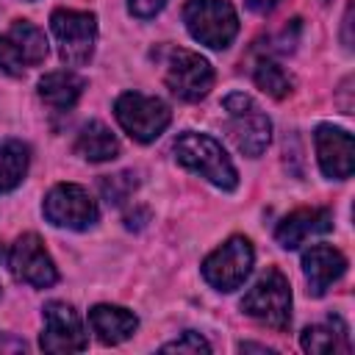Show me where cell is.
Listing matches in <instances>:
<instances>
[{"instance_id":"obj_20","label":"cell","mask_w":355,"mask_h":355,"mask_svg":"<svg viewBox=\"0 0 355 355\" xmlns=\"http://www.w3.org/2000/svg\"><path fill=\"white\" fill-rule=\"evenodd\" d=\"M300 347L311 355H330V352H349V341L344 327L333 324H311L300 333Z\"/></svg>"},{"instance_id":"obj_23","label":"cell","mask_w":355,"mask_h":355,"mask_svg":"<svg viewBox=\"0 0 355 355\" xmlns=\"http://www.w3.org/2000/svg\"><path fill=\"white\" fill-rule=\"evenodd\" d=\"M161 352H191V355H197V352H211V344H208L200 333L186 330V333H180L175 341L164 344Z\"/></svg>"},{"instance_id":"obj_27","label":"cell","mask_w":355,"mask_h":355,"mask_svg":"<svg viewBox=\"0 0 355 355\" xmlns=\"http://www.w3.org/2000/svg\"><path fill=\"white\" fill-rule=\"evenodd\" d=\"M244 3H247V8L255 11V14H269L280 0H244Z\"/></svg>"},{"instance_id":"obj_29","label":"cell","mask_w":355,"mask_h":355,"mask_svg":"<svg viewBox=\"0 0 355 355\" xmlns=\"http://www.w3.org/2000/svg\"><path fill=\"white\" fill-rule=\"evenodd\" d=\"M28 3H33V0H28Z\"/></svg>"},{"instance_id":"obj_8","label":"cell","mask_w":355,"mask_h":355,"mask_svg":"<svg viewBox=\"0 0 355 355\" xmlns=\"http://www.w3.org/2000/svg\"><path fill=\"white\" fill-rule=\"evenodd\" d=\"M42 214L50 225L67 230H89L100 219V208L92 194L78 183H55L42 202Z\"/></svg>"},{"instance_id":"obj_4","label":"cell","mask_w":355,"mask_h":355,"mask_svg":"<svg viewBox=\"0 0 355 355\" xmlns=\"http://www.w3.org/2000/svg\"><path fill=\"white\" fill-rule=\"evenodd\" d=\"M183 22L194 42L225 50L239 33V14L227 0H186Z\"/></svg>"},{"instance_id":"obj_19","label":"cell","mask_w":355,"mask_h":355,"mask_svg":"<svg viewBox=\"0 0 355 355\" xmlns=\"http://www.w3.org/2000/svg\"><path fill=\"white\" fill-rule=\"evenodd\" d=\"M28 164H31V150L28 144L8 139L0 141V194L14 191L25 175H28Z\"/></svg>"},{"instance_id":"obj_5","label":"cell","mask_w":355,"mask_h":355,"mask_svg":"<svg viewBox=\"0 0 355 355\" xmlns=\"http://www.w3.org/2000/svg\"><path fill=\"white\" fill-rule=\"evenodd\" d=\"M114 116L119 128L139 144L155 141L172 122V111L161 97H150L141 92H125L114 103Z\"/></svg>"},{"instance_id":"obj_22","label":"cell","mask_w":355,"mask_h":355,"mask_svg":"<svg viewBox=\"0 0 355 355\" xmlns=\"http://www.w3.org/2000/svg\"><path fill=\"white\" fill-rule=\"evenodd\" d=\"M136 186H139L136 172H116V175H105V178L100 180V191H103V197H105L111 205H122V202L133 194Z\"/></svg>"},{"instance_id":"obj_17","label":"cell","mask_w":355,"mask_h":355,"mask_svg":"<svg viewBox=\"0 0 355 355\" xmlns=\"http://www.w3.org/2000/svg\"><path fill=\"white\" fill-rule=\"evenodd\" d=\"M75 153L92 164H103V161H114L119 155V141L116 136L97 119L86 122L80 130H78V139H75Z\"/></svg>"},{"instance_id":"obj_24","label":"cell","mask_w":355,"mask_h":355,"mask_svg":"<svg viewBox=\"0 0 355 355\" xmlns=\"http://www.w3.org/2000/svg\"><path fill=\"white\" fill-rule=\"evenodd\" d=\"M0 69H6L8 75L22 72V61H19V55L11 44V39H6V36H0Z\"/></svg>"},{"instance_id":"obj_7","label":"cell","mask_w":355,"mask_h":355,"mask_svg":"<svg viewBox=\"0 0 355 355\" xmlns=\"http://www.w3.org/2000/svg\"><path fill=\"white\" fill-rule=\"evenodd\" d=\"M50 31L58 44V55L67 67H83L97 44V17L92 11L55 8L50 14Z\"/></svg>"},{"instance_id":"obj_11","label":"cell","mask_w":355,"mask_h":355,"mask_svg":"<svg viewBox=\"0 0 355 355\" xmlns=\"http://www.w3.org/2000/svg\"><path fill=\"white\" fill-rule=\"evenodd\" d=\"M44 330L39 338V347L44 352H83L89 347L80 313L69 302H47L44 305Z\"/></svg>"},{"instance_id":"obj_28","label":"cell","mask_w":355,"mask_h":355,"mask_svg":"<svg viewBox=\"0 0 355 355\" xmlns=\"http://www.w3.org/2000/svg\"><path fill=\"white\" fill-rule=\"evenodd\" d=\"M239 349H241V352H266V355H269V352H275L272 347H263V344H250V341H241V344H239Z\"/></svg>"},{"instance_id":"obj_26","label":"cell","mask_w":355,"mask_h":355,"mask_svg":"<svg viewBox=\"0 0 355 355\" xmlns=\"http://www.w3.org/2000/svg\"><path fill=\"white\" fill-rule=\"evenodd\" d=\"M0 352H28V344L22 338H17L14 333H0Z\"/></svg>"},{"instance_id":"obj_6","label":"cell","mask_w":355,"mask_h":355,"mask_svg":"<svg viewBox=\"0 0 355 355\" xmlns=\"http://www.w3.org/2000/svg\"><path fill=\"white\" fill-rule=\"evenodd\" d=\"M164 83L166 89L186 100L197 103L214 89V67L194 50L186 47H166L164 50Z\"/></svg>"},{"instance_id":"obj_2","label":"cell","mask_w":355,"mask_h":355,"mask_svg":"<svg viewBox=\"0 0 355 355\" xmlns=\"http://www.w3.org/2000/svg\"><path fill=\"white\" fill-rule=\"evenodd\" d=\"M241 311L261 324L286 333L291 324V286L288 277L277 266H266V272L247 288L241 297Z\"/></svg>"},{"instance_id":"obj_12","label":"cell","mask_w":355,"mask_h":355,"mask_svg":"<svg viewBox=\"0 0 355 355\" xmlns=\"http://www.w3.org/2000/svg\"><path fill=\"white\" fill-rule=\"evenodd\" d=\"M319 169L330 180H347L355 169V139L349 130L336 128L330 122L319 125L313 133Z\"/></svg>"},{"instance_id":"obj_9","label":"cell","mask_w":355,"mask_h":355,"mask_svg":"<svg viewBox=\"0 0 355 355\" xmlns=\"http://www.w3.org/2000/svg\"><path fill=\"white\" fill-rule=\"evenodd\" d=\"M255 250L247 236H230L202 261V277L216 291H236L252 272Z\"/></svg>"},{"instance_id":"obj_13","label":"cell","mask_w":355,"mask_h":355,"mask_svg":"<svg viewBox=\"0 0 355 355\" xmlns=\"http://www.w3.org/2000/svg\"><path fill=\"white\" fill-rule=\"evenodd\" d=\"M302 272L308 280V294L322 297L347 272V258L341 250L330 244H313L311 250L302 252Z\"/></svg>"},{"instance_id":"obj_14","label":"cell","mask_w":355,"mask_h":355,"mask_svg":"<svg viewBox=\"0 0 355 355\" xmlns=\"http://www.w3.org/2000/svg\"><path fill=\"white\" fill-rule=\"evenodd\" d=\"M333 227V214L327 208H300L280 219L275 227V241L283 250H297L305 239L327 233Z\"/></svg>"},{"instance_id":"obj_16","label":"cell","mask_w":355,"mask_h":355,"mask_svg":"<svg viewBox=\"0 0 355 355\" xmlns=\"http://www.w3.org/2000/svg\"><path fill=\"white\" fill-rule=\"evenodd\" d=\"M83 89H86V80L72 69H55L39 78V97L55 111H69L80 100Z\"/></svg>"},{"instance_id":"obj_18","label":"cell","mask_w":355,"mask_h":355,"mask_svg":"<svg viewBox=\"0 0 355 355\" xmlns=\"http://www.w3.org/2000/svg\"><path fill=\"white\" fill-rule=\"evenodd\" d=\"M8 39L22 61V67H36L47 58V39L44 33L28 22V19H14L11 22V31H8Z\"/></svg>"},{"instance_id":"obj_21","label":"cell","mask_w":355,"mask_h":355,"mask_svg":"<svg viewBox=\"0 0 355 355\" xmlns=\"http://www.w3.org/2000/svg\"><path fill=\"white\" fill-rule=\"evenodd\" d=\"M252 78H255V83H258V89H263L269 97H275V100H283V97H288L291 94V78H288V72L277 64V61H272V58H261L258 64H255V69H252Z\"/></svg>"},{"instance_id":"obj_3","label":"cell","mask_w":355,"mask_h":355,"mask_svg":"<svg viewBox=\"0 0 355 355\" xmlns=\"http://www.w3.org/2000/svg\"><path fill=\"white\" fill-rule=\"evenodd\" d=\"M225 116H227V136L244 153L247 158H258L272 139V122L266 111L244 92H230L222 100Z\"/></svg>"},{"instance_id":"obj_15","label":"cell","mask_w":355,"mask_h":355,"mask_svg":"<svg viewBox=\"0 0 355 355\" xmlns=\"http://www.w3.org/2000/svg\"><path fill=\"white\" fill-rule=\"evenodd\" d=\"M89 324L103 344H122L139 330V316L122 305L100 302L89 311Z\"/></svg>"},{"instance_id":"obj_10","label":"cell","mask_w":355,"mask_h":355,"mask_svg":"<svg viewBox=\"0 0 355 355\" xmlns=\"http://www.w3.org/2000/svg\"><path fill=\"white\" fill-rule=\"evenodd\" d=\"M8 269L17 280L33 288H50L58 283V269L36 233H22L8 250Z\"/></svg>"},{"instance_id":"obj_25","label":"cell","mask_w":355,"mask_h":355,"mask_svg":"<svg viewBox=\"0 0 355 355\" xmlns=\"http://www.w3.org/2000/svg\"><path fill=\"white\" fill-rule=\"evenodd\" d=\"M164 6L166 0H128V11L139 19H153Z\"/></svg>"},{"instance_id":"obj_1","label":"cell","mask_w":355,"mask_h":355,"mask_svg":"<svg viewBox=\"0 0 355 355\" xmlns=\"http://www.w3.org/2000/svg\"><path fill=\"white\" fill-rule=\"evenodd\" d=\"M175 161L197 175H202L208 183H214L222 191H233L239 186V172L233 166V161L227 158L225 147L208 136V133H197V130H183L175 144H172Z\"/></svg>"}]
</instances>
